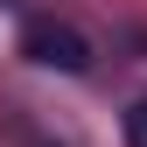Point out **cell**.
I'll use <instances>...</instances> for the list:
<instances>
[{
	"instance_id": "6da1fadb",
	"label": "cell",
	"mask_w": 147,
	"mask_h": 147,
	"mask_svg": "<svg viewBox=\"0 0 147 147\" xmlns=\"http://www.w3.org/2000/svg\"><path fill=\"white\" fill-rule=\"evenodd\" d=\"M21 56L42 63V70L77 77V70H91V42H84L70 21H28V28H21Z\"/></svg>"
},
{
	"instance_id": "7a4b0ae2",
	"label": "cell",
	"mask_w": 147,
	"mask_h": 147,
	"mask_svg": "<svg viewBox=\"0 0 147 147\" xmlns=\"http://www.w3.org/2000/svg\"><path fill=\"white\" fill-rule=\"evenodd\" d=\"M126 147H147V98L126 112Z\"/></svg>"
}]
</instances>
